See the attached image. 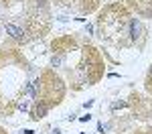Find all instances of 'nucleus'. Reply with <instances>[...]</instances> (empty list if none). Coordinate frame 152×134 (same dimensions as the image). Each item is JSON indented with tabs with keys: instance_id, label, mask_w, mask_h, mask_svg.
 I'll return each mask as SVG.
<instances>
[{
	"instance_id": "obj_1",
	"label": "nucleus",
	"mask_w": 152,
	"mask_h": 134,
	"mask_svg": "<svg viewBox=\"0 0 152 134\" xmlns=\"http://www.w3.org/2000/svg\"><path fill=\"white\" fill-rule=\"evenodd\" d=\"M31 65L24 55L14 47L0 49V114L10 116L20 110L24 102L33 100V79Z\"/></svg>"
},
{
	"instance_id": "obj_2",
	"label": "nucleus",
	"mask_w": 152,
	"mask_h": 134,
	"mask_svg": "<svg viewBox=\"0 0 152 134\" xmlns=\"http://www.w3.org/2000/svg\"><path fill=\"white\" fill-rule=\"evenodd\" d=\"M2 6L8 10L4 29L18 43L43 37L51 26L47 0H2Z\"/></svg>"
},
{
	"instance_id": "obj_3",
	"label": "nucleus",
	"mask_w": 152,
	"mask_h": 134,
	"mask_svg": "<svg viewBox=\"0 0 152 134\" xmlns=\"http://www.w3.org/2000/svg\"><path fill=\"white\" fill-rule=\"evenodd\" d=\"M128 24H130V16L128 10L122 4H107L104 10L99 12L97 18V26L102 31V39L116 43V45H124L122 37L128 35Z\"/></svg>"
},
{
	"instance_id": "obj_4",
	"label": "nucleus",
	"mask_w": 152,
	"mask_h": 134,
	"mask_svg": "<svg viewBox=\"0 0 152 134\" xmlns=\"http://www.w3.org/2000/svg\"><path fill=\"white\" fill-rule=\"evenodd\" d=\"M63 97H65V83L55 71L47 69L33 81V100L43 102L45 106H49V110L61 104Z\"/></svg>"
},
{
	"instance_id": "obj_5",
	"label": "nucleus",
	"mask_w": 152,
	"mask_h": 134,
	"mask_svg": "<svg viewBox=\"0 0 152 134\" xmlns=\"http://www.w3.org/2000/svg\"><path fill=\"white\" fill-rule=\"evenodd\" d=\"M77 75L81 79V83L94 85L102 79L104 75V59L99 55V51L91 45H85L83 47V59L77 67Z\"/></svg>"
},
{
	"instance_id": "obj_6",
	"label": "nucleus",
	"mask_w": 152,
	"mask_h": 134,
	"mask_svg": "<svg viewBox=\"0 0 152 134\" xmlns=\"http://www.w3.org/2000/svg\"><path fill=\"white\" fill-rule=\"evenodd\" d=\"M142 37V24L138 18H130L128 24V43H136Z\"/></svg>"
},
{
	"instance_id": "obj_7",
	"label": "nucleus",
	"mask_w": 152,
	"mask_h": 134,
	"mask_svg": "<svg viewBox=\"0 0 152 134\" xmlns=\"http://www.w3.org/2000/svg\"><path fill=\"white\" fill-rule=\"evenodd\" d=\"M49 112V106H45L43 102H33V110H31V118L33 120H41L45 118V114Z\"/></svg>"
},
{
	"instance_id": "obj_8",
	"label": "nucleus",
	"mask_w": 152,
	"mask_h": 134,
	"mask_svg": "<svg viewBox=\"0 0 152 134\" xmlns=\"http://www.w3.org/2000/svg\"><path fill=\"white\" fill-rule=\"evenodd\" d=\"M146 92L152 96V65H150V69H148V75H146Z\"/></svg>"
},
{
	"instance_id": "obj_9",
	"label": "nucleus",
	"mask_w": 152,
	"mask_h": 134,
	"mask_svg": "<svg viewBox=\"0 0 152 134\" xmlns=\"http://www.w3.org/2000/svg\"><path fill=\"white\" fill-rule=\"evenodd\" d=\"M138 134H152V128L150 130H144V132H138Z\"/></svg>"
},
{
	"instance_id": "obj_10",
	"label": "nucleus",
	"mask_w": 152,
	"mask_h": 134,
	"mask_svg": "<svg viewBox=\"0 0 152 134\" xmlns=\"http://www.w3.org/2000/svg\"><path fill=\"white\" fill-rule=\"evenodd\" d=\"M0 134H6V132H4V130H2V128H0Z\"/></svg>"
}]
</instances>
